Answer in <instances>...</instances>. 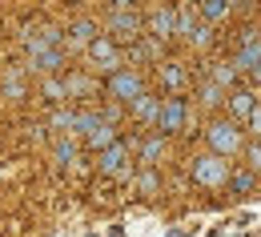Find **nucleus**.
<instances>
[{"instance_id":"obj_1","label":"nucleus","mask_w":261,"mask_h":237,"mask_svg":"<svg viewBox=\"0 0 261 237\" xmlns=\"http://www.w3.org/2000/svg\"><path fill=\"white\" fill-rule=\"evenodd\" d=\"M193 181H197V185H205V189H221V185H229V161H225V157H217V153L197 157V161H193Z\"/></svg>"},{"instance_id":"obj_16","label":"nucleus","mask_w":261,"mask_h":237,"mask_svg":"<svg viewBox=\"0 0 261 237\" xmlns=\"http://www.w3.org/2000/svg\"><path fill=\"white\" fill-rule=\"evenodd\" d=\"M161 81H165V89H169V93L185 89V68H177V65H161Z\"/></svg>"},{"instance_id":"obj_10","label":"nucleus","mask_w":261,"mask_h":237,"mask_svg":"<svg viewBox=\"0 0 261 237\" xmlns=\"http://www.w3.org/2000/svg\"><path fill=\"white\" fill-rule=\"evenodd\" d=\"M93 36H97V24H93V20H76V24L65 33V48H68V52L89 48V44H93Z\"/></svg>"},{"instance_id":"obj_18","label":"nucleus","mask_w":261,"mask_h":237,"mask_svg":"<svg viewBox=\"0 0 261 237\" xmlns=\"http://www.w3.org/2000/svg\"><path fill=\"white\" fill-rule=\"evenodd\" d=\"M161 153H165V141H161V137H149V141L141 145V161H157Z\"/></svg>"},{"instance_id":"obj_30","label":"nucleus","mask_w":261,"mask_h":237,"mask_svg":"<svg viewBox=\"0 0 261 237\" xmlns=\"http://www.w3.org/2000/svg\"><path fill=\"white\" fill-rule=\"evenodd\" d=\"M249 72H253V81H257V85H261V65H253V68H249Z\"/></svg>"},{"instance_id":"obj_4","label":"nucleus","mask_w":261,"mask_h":237,"mask_svg":"<svg viewBox=\"0 0 261 237\" xmlns=\"http://www.w3.org/2000/svg\"><path fill=\"white\" fill-rule=\"evenodd\" d=\"M205 137H209V145H213V153H217V157H229V153H237V149H241V133H237V125H233V121H213V125L205 129Z\"/></svg>"},{"instance_id":"obj_7","label":"nucleus","mask_w":261,"mask_h":237,"mask_svg":"<svg viewBox=\"0 0 261 237\" xmlns=\"http://www.w3.org/2000/svg\"><path fill=\"white\" fill-rule=\"evenodd\" d=\"M100 173L105 177H125L129 173V149L117 141V145H109V149H100Z\"/></svg>"},{"instance_id":"obj_11","label":"nucleus","mask_w":261,"mask_h":237,"mask_svg":"<svg viewBox=\"0 0 261 237\" xmlns=\"http://www.w3.org/2000/svg\"><path fill=\"white\" fill-rule=\"evenodd\" d=\"M85 145H89V149H109V145H117V125H113V121H97V129H93V133H85Z\"/></svg>"},{"instance_id":"obj_3","label":"nucleus","mask_w":261,"mask_h":237,"mask_svg":"<svg viewBox=\"0 0 261 237\" xmlns=\"http://www.w3.org/2000/svg\"><path fill=\"white\" fill-rule=\"evenodd\" d=\"M89 61H93L100 72H117V68H125V57H121V48H117L113 36H93V44H89Z\"/></svg>"},{"instance_id":"obj_13","label":"nucleus","mask_w":261,"mask_h":237,"mask_svg":"<svg viewBox=\"0 0 261 237\" xmlns=\"http://www.w3.org/2000/svg\"><path fill=\"white\" fill-rule=\"evenodd\" d=\"M253 109H257V97H253L249 89H233V97H229V113H233L237 121H245Z\"/></svg>"},{"instance_id":"obj_8","label":"nucleus","mask_w":261,"mask_h":237,"mask_svg":"<svg viewBox=\"0 0 261 237\" xmlns=\"http://www.w3.org/2000/svg\"><path fill=\"white\" fill-rule=\"evenodd\" d=\"M149 33L157 36V40H173L177 36V8H157L149 16Z\"/></svg>"},{"instance_id":"obj_22","label":"nucleus","mask_w":261,"mask_h":237,"mask_svg":"<svg viewBox=\"0 0 261 237\" xmlns=\"http://www.w3.org/2000/svg\"><path fill=\"white\" fill-rule=\"evenodd\" d=\"M44 97H48V101H65V97H68L65 81H44Z\"/></svg>"},{"instance_id":"obj_2","label":"nucleus","mask_w":261,"mask_h":237,"mask_svg":"<svg viewBox=\"0 0 261 237\" xmlns=\"http://www.w3.org/2000/svg\"><path fill=\"white\" fill-rule=\"evenodd\" d=\"M145 93V81H141V72L137 68H117V72H109V97L121 104V101H137Z\"/></svg>"},{"instance_id":"obj_14","label":"nucleus","mask_w":261,"mask_h":237,"mask_svg":"<svg viewBox=\"0 0 261 237\" xmlns=\"http://www.w3.org/2000/svg\"><path fill=\"white\" fill-rule=\"evenodd\" d=\"M253 65H261V40H253V44H237L233 68H237V72H249Z\"/></svg>"},{"instance_id":"obj_29","label":"nucleus","mask_w":261,"mask_h":237,"mask_svg":"<svg viewBox=\"0 0 261 237\" xmlns=\"http://www.w3.org/2000/svg\"><path fill=\"white\" fill-rule=\"evenodd\" d=\"M249 161H253V169H261V149H249Z\"/></svg>"},{"instance_id":"obj_12","label":"nucleus","mask_w":261,"mask_h":237,"mask_svg":"<svg viewBox=\"0 0 261 237\" xmlns=\"http://www.w3.org/2000/svg\"><path fill=\"white\" fill-rule=\"evenodd\" d=\"M157 113H161V97L141 93V97L133 101V117H137V121H145V125H157Z\"/></svg>"},{"instance_id":"obj_32","label":"nucleus","mask_w":261,"mask_h":237,"mask_svg":"<svg viewBox=\"0 0 261 237\" xmlns=\"http://www.w3.org/2000/svg\"><path fill=\"white\" fill-rule=\"evenodd\" d=\"M229 4H233V8H237V4H249V0H229Z\"/></svg>"},{"instance_id":"obj_17","label":"nucleus","mask_w":261,"mask_h":237,"mask_svg":"<svg viewBox=\"0 0 261 237\" xmlns=\"http://www.w3.org/2000/svg\"><path fill=\"white\" fill-rule=\"evenodd\" d=\"M213 85H221V89H233V81H237V68L233 65H213Z\"/></svg>"},{"instance_id":"obj_15","label":"nucleus","mask_w":261,"mask_h":237,"mask_svg":"<svg viewBox=\"0 0 261 237\" xmlns=\"http://www.w3.org/2000/svg\"><path fill=\"white\" fill-rule=\"evenodd\" d=\"M229 0H197V12H201V20L205 24H217V20H225L229 16Z\"/></svg>"},{"instance_id":"obj_19","label":"nucleus","mask_w":261,"mask_h":237,"mask_svg":"<svg viewBox=\"0 0 261 237\" xmlns=\"http://www.w3.org/2000/svg\"><path fill=\"white\" fill-rule=\"evenodd\" d=\"M229 185H233V193H249L253 189V173H229Z\"/></svg>"},{"instance_id":"obj_23","label":"nucleus","mask_w":261,"mask_h":237,"mask_svg":"<svg viewBox=\"0 0 261 237\" xmlns=\"http://www.w3.org/2000/svg\"><path fill=\"white\" fill-rule=\"evenodd\" d=\"M72 157H76V145H72V141H61V145H57V161H61V165H68Z\"/></svg>"},{"instance_id":"obj_25","label":"nucleus","mask_w":261,"mask_h":237,"mask_svg":"<svg viewBox=\"0 0 261 237\" xmlns=\"http://www.w3.org/2000/svg\"><path fill=\"white\" fill-rule=\"evenodd\" d=\"M4 93H8V97H20V93H24V81H20L16 72H12V76L4 81Z\"/></svg>"},{"instance_id":"obj_31","label":"nucleus","mask_w":261,"mask_h":237,"mask_svg":"<svg viewBox=\"0 0 261 237\" xmlns=\"http://www.w3.org/2000/svg\"><path fill=\"white\" fill-rule=\"evenodd\" d=\"M113 4H117V8H133V0H113Z\"/></svg>"},{"instance_id":"obj_5","label":"nucleus","mask_w":261,"mask_h":237,"mask_svg":"<svg viewBox=\"0 0 261 237\" xmlns=\"http://www.w3.org/2000/svg\"><path fill=\"white\" fill-rule=\"evenodd\" d=\"M185 117H189V109H185V101L181 97H165L161 101V113H157V133L169 137V133H181V125H185Z\"/></svg>"},{"instance_id":"obj_26","label":"nucleus","mask_w":261,"mask_h":237,"mask_svg":"<svg viewBox=\"0 0 261 237\" xmlns=\"http://www.w3.org/2000/svg\"><path fill=\"white\" fill-rule=\"evenodd\" d=\"M201 97H205V104H217V101H221V85H213V81H209V85L201 89Z\"/></svg>"},{"instance_id":"obj_9","label":"nucleus","mask_w":261,"mask_h":237,"mask_svg":"<svg viewBox=\"0 0 261 237\" xmlns=\"http://www.w3.org/2000/svg\"><path fill=\"white\" fill-rule=\"evenodd\" d=\"M65 65V48H33L29 52V68L33 72H57Z\"/></svg>"},{"instance_id":"obj_27","label":"nucleus","mask_w":261,"mask_h":237,"mask_svg":"<svg viewBox=\"0 0 261 237\" xmlns=\"http://www.w3.org/2000/svg\"><path fill=\"white\" fill-rule=\"evenodd\" d=\"M53 129H61V133H72V113H57V117H53Z\"/></svg>"},{"instance_id":"obj_28","label":"nucleus","mask_w":261,"mask_h":237,"mask_svg":"<svg viewBox=\"0 0 261 237\" xmlns=\"http://www.w3.org/2000/svg\"><path fill=\"white\" fill-rule=\"evenodd\" d=\"M245 121H249V133H253V137H261V109H253V113H249Z\"/></svg>"},{"instance_id":"obj_6","label":"nucleus","mask_w":261,"mask_h":237,"mask_svg":"<svg viewBox=\"0 0 261 237\" xmlns=\"http://www.w3.org/2000/svg\"><path fill=\"white\" fill-rule=\"evenodd\" d=\"M109 36H113V40H137V36H141V16L129 12V8H117V12L109 16Z\"/></svg>"},{"instance_id":"obj_20","label":"nucleus","mask_w":261,"mask_h":237,"mask_svg":"<svg viewBox=\"0 0 261 237\" xmlns=\"http://www.w3.org/2000/svg\"><path fill=\"white\" fill-rule=\"evenodd\" d=\"M209 36H213V33H209V24H205V20H197L193 33H189V40H193L197 48H205V44H209Z\"/></svg>"},{"instance_id":"obj_21","label":"nucleus","mask_w":261,"mask_h":237,"mask_svg":"<svg viewBox=\"0 0 261 237\" xmlns=\"http://www.w3.org/2000/svg\"><path fill=\"white\" fill-rule=\"evenodd\" d=\"M89 89H93V85H89L85 76H68V81H65V93H68V97H81V93H89Z\"/></svg>"},{"instance_id":"obj_24","label":"nucleus","mask_w":261,"mask_h":237,"mask_svg":"<svg viewBox=\"0 0 261 237\" xmlns=\"http://www.w3.org/2000/svg\"><path fill=\"white\" fill-rule=\"evenodd\" d=\"M137 185H141V189H145V193H157V185H161V181H157V173H141V177H137Z\"/></svg>"}]
</instances>
